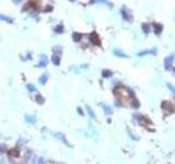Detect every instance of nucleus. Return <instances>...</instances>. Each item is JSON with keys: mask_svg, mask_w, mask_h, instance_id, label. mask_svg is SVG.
Segmentation results:
<instances>
[{"mask_svg": "<svg viewBox=\"0 0 175 164\" xmlns=\"http://www.w3.org/2000/svg\"><path fill=\"white\" fill-rule=\"evenodd\" d=\"M173 60H174V56H173V55H172V56H168V57H165V59H164V66H165V68H166L168 70L172 69Z\"/></svg>", "mask_w": 175, "mask_h": 164, "instance_id": "f257e3e1", "label": "nucleus"}, {"mask_svg": "<svg viewBox=\"0 0 175 164\" xmlns=\"http://www.w3.org/2000/svg\"><path fill=\"white\" fill-rule=\"evenodd\" d=\"M161 106H162V108H163L164 111H168L170 113H173L174 112V106L172 105V103H170L169 101H164Z\"/></svg>", "mask_w": 175, "mask_h": 164, "instance_id": "f03ea898", "label": "nucleus"}, {"mask_svg": "<svg viewBox=\"0 0 175 164\" xmlns=\"http://www.w3.org/2000/svg\"><path fill=\"white\" fill-rule=\"evenodd\" d=\"M90 42H91L93 45H100V44H101L99 35H98L95 32H93V33L90 34Z\"/></svg>", "mask_w": 175, "mask_h": 164, "instance_id": "7ed1b4c3", "label": "nucleus"}, {"mask_svg": "<svg viewBox=\"0 0 175 164\" xmlns=\"http://www.w3.org/2000/svg\"><path fill=\"white\" fill-rule=\"evenodd\" d=\"M47 63H48L47 57L45 55H42L41 58H40V61H38V64H37V67H38V68H43V67L47 66Z\"/></svg>", "mask_w": 175, "mask_h": 164, "instance_id": "20e7f679", "label": "nucleus"}, {"mask_svg": "<svg viewBox=\"0 0 175 164\" xmlns=\"http://www.w3.org/2000/svg\"><path fill=\"white\" fill-rule=\"evenodd\" d=\"M145 55H157V49H154V48L153 49H146V50H142L138 54L139 57H142Z\"/></svg>", "mask_w": 175, "mask_h": 164, "instance_id": "39448f33", "label": "nucleus"}, {"mask_svg": "<svg viewBox=\"0 0 175 164\" xmlns=\"http://www.w3.org/2000/svg\"><path fill=\"white\" fill-rule=\"evenodd\" d=\"M153 29H154V33L157 35H160L161 32L163 31V26H162V24L160 23H153Z\"/></svg>", "mask_w": 175, "mask_h": 164, "instance_id": "423d86ee", "label": "nucleus"}, {"mask_svg": "<svg viewBox=\"0 0 175 164\" xmlns=\"http://www.w3.org/2000/svg\"><path fill=\"white\" fill-rule=\"evenodd\" d=\"M120 13H122V17L124 18V20H125V21H131V20H133V18L129 15L128 11H126V8H122V11H120Z\"/></svg>", "mask_w": 175, "mask_h": 164, "instance_id": "0eeeda50", "label": "nucleus"}, {"mask_svg": "<svg viewBox=\"0 0 175 164\" xmlns=\"http://www.w3.org/2000/svg\"><path fill=\"white\" fill-rule=\"evenodd\" d=\"M55 137L57 138V139H59V140H61V141H64L65 143L67 145V146H70L69 145V142L66 140V137H65L64 134H60V132H57V134H55Z\"/></svg>", "mask_w": 175, "mask_h": 164, "instance_id": "6e6552de", "label": "nucleus"}, {"mask_svg": "<svg viewBox=\"0 0 175 164\" xmlns=\"http://www.w3.org/2000/svg\"><path fill=\"white\" fill-rule=\"evenodd\" d=\"M25 122L29 124H35L36 118L34 115H25Z\"/></svg>", "mask_w": 175, "mask_h": 164, "instance_id": "1a4fd4ad", "label": "nucleus"}, {"mask_svg": "<svg viewBox=\"0 0 175 164\" xmlns=\"http://www.w3.org/2000/svg\"><path fill=\"white\" fill-rule=\"evenodd\" d=\"M47 80H48V73H43V75L38 78V81H40L41 84H45L47 82Z\"/></svg>", "mask_w": 175, "mask_h": 164, "instance_id": "9d476101", "label": "nucleus"}, {"mask_svg": "<svg viewBox=\"0 0 175 164\" xmlns=\"http://www.w3.org/2000/svg\"><path fill=\"white\" fill-rule=\"evenodd\" d=\"M52 61L55 66H59V64H60V57H59L58 55H54L52 57Z\"/></svg>", "mask_w": 175, "mask_h": 164, "instance_id": "9b49d317", "label": "nucleus"}, {"mask_svg": "<svg viewBox=\"0 0 175 164\" xmlns=\"http://www.w3.org/2000/svg\"><path fill=\"white\" fill-rule=\"evenodd\" d=\"M0 20H2V21H5V22H8V23H12L13 22V20L11 18H9V17H7V15H3V14H0Z\"/></svg>", "mask_w": 175, "mask_h": 164, "instance_id": "f8f14e48", "label": "nucleus"}, {"mask_svg": "<svg viewBox=\"0 0 175 164\" xmlns=\"http://www.w3.org/2000/svg\"><path fill=\"white\" fill-rule=\"evenodd\" d=\"M72 38H73V41L75 42H79L82 38V35L80 34V33L75 32V33H72Z\"/></svg>", "mask_w": 175, "mask_h": 164, "instance_id": "ddd939ff", "label": "nucleus"}, {"mask_svg": "<svg viewBox=\"0 0 175 164\" xmlns=\"http://www.w3.org/2000/svg\"><path fill=\"white\" fill-rule=\"evenodd\" d=\"M102 107L104 108V113H105V114H107V115H108V114H112V113H113L111 106L105 105V104H103V105H102Z\"/></svg>", "mask_w": 175, "mask_h": 164, "instance_id": "4468645a", "label": "nucleus"}, {"mask_svg": "<svg viewBox=\"0 0 175 164\" xmlns=\"http://www.w3.org/2000/svg\"><path fill=\"white\" fill-rule=\"evenodd\" d=\"M87 112L90 117L92 118V119H95V114H94V112L92 111V108H91L90 106H87Z\"/></svg>", "mask_w": 175, "mask_h": 164, "instance_id": "2eb2a0df", "label": "nucleus"}, {"mask_svg": "<svg viewBox=\"0 0 175 164\" xmlns=\"http://www.w3.org/2000/svg\"><path fill=\"white\" fill-rule=\"evenodd\" d=\"M114 54H115L116 56H120V57H122V58H127V55L122 53V50H118V49H114Z\"/></svg>", "mask_w": 175, "mask_h": 164, "instance_id": "dca6fc26", "label": "nucleus"}, {"mask_svg": "<svg viewBox=\"0 0 175 164\" xmlns=\"http://www.w3.org/2000/svg\"><path fill=\"white\" fill-rule=\"evenodd\" d=\"M142 31H143V33H149L150 32V24L148 23L142 24Z\"/></svg>", "mask_w": 175, "mask_h": 164, "instance_id": "f3484780", "label": "nucleus"}, {"mask_svg": "<svg viewBox=\"0 0 175 164\" xmlns=\"http://www.w3.org/2000/svg\"><path fill=\"white\" fill-rule=\"evenodd\" d=\"M55 32H56V33H63V32H64V25H63V24L57 25V26L55 28Z\"/></svg>", "mask_w": 175, "mask_h": 164, "instance_id": "a211bd4d", "label": "nucleus"}, {"mask_svg": "<svg viewBox=\"0 0 175 164\" xmlns=\"http://www.w3.org/2000/svg\"><path fill=\"white\" fill-rule=\"evenodd\" d=\"M102 76L104 78H110L112 76V71L111 70H103L102 71Z\"/></svg>", "mask_w": 175, "mask_h": 164, "instance_id": "6ab92c4d", "label": "nucleus"}, {"mask_svg": "<svg viewBox=\"0 0 175 164\" xmlns=\"http://www.w3.org/2000/svg\"><path fill=\"white\" fill-rule=\"evenodd\" d=\"M28 90H29V92H36V88L33 84H31V83L28 84Z\"/></svg>", "mask_w": 175, "mask_h": 164, "instance_id": "aec40b11", "label": "nucleus"}, {"mask_svg": "<svg viewBox=\"0 0 175 164\" xmlns=\"http://www.w3.org/2000/svg\"><path fill=\"white\" fill-rule=\"evenodd\" d=\"M35 100H36V102H38L40 104H43V102H44V97H43V96H41L40 94H37V96H36V99H35Z\"/></svg>", "mask_w": 175, "mask_h": 164, "instance_id": "412c9836", "label": "nucleus"}, {"mask_svg": "<svg viewBox=\"0 0 175 164\" xmlns=\"http://www.w3.org/2000/svg\"><path fill=\"white\" fill-rule=\"evenodd\" d=\"M37 164H45V162H44V159H43V158L38 159V162H37Z\"/></svg>", "mask_w": 175, "mask_h": 164, "instance_id": "4be33fe9", "label": "nucleus"}, {"mask_svg": "<svg viewBox=\"0 0 175 164\" xmlns=\"http://www.w3.org/2000/svg\"><path fill=\"white\" fill-rule=\"evenodd\" d=\"M52 10V7H48V8H45V11H50Z\"/></svg>", "mask_w": 175, "mask_h": 164, "instance_id": "5701e85b", "label": "nucleus"}, {"mask_svg": "<svg viewBox=\"0 0 175 164\" xmlns=\"http://www.w3.org/2000/svg\"><path fill=\"white\" fill-rule=\"evenodd\" d=\"M78 112H79V114H81V115H83V112H82V110L80 108V107H78Z\"/></svg>", "mask_w": 175, "mask_h": 164, "instance_id": "b1692460", "label": "nucleus"}, {"mask_svg": "<svg viewBox=\"0 0 175 164\" xmlns=\"http://www.w3.org/2000/svg\"><path fill=\"white\" fill-rule=\"evenodd\" d=\"M174 71H175V69H174Z\"/></svg>", "mask_w": 175, "mask_h": 164, "instance_id": "393cba45", "label": "nucleus"}]
</instances>
